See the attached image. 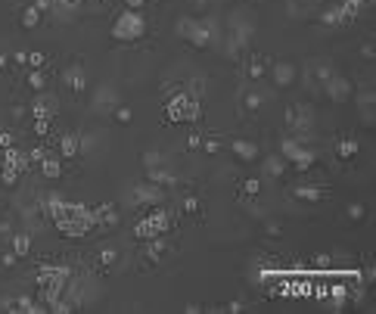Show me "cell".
<instances>
[{
    "label": "cell",
    "mask_w": 376,
    "mask_h": 314,
    "mask_svg": "<svg viewBox=\"0 0 376 314\" xmlns=\"http://www.w3.org/2000/svg\"><path fill=\"white\" fill-rule=\"evenodd\" d=\"M28 249H31V233L25 230V233H13V252L16 255H28Z\"/></svg>",
    "instance_id": "obj_12"
},
{
    "label": "cell",
    "mask_w": 376,
    "mask_h": 314,
    "mask_svg": "<svg viewBox=\"0 0 376 314\" xmlns=\"http://www.w3.org/2000/svg\"><path fill=\"white\" fill-rule=\"evenodd\" d=\"M202 146H205V153H208V156H214V153H221V140H218V137H208V140H205Z\"/></svg>",
    "instance_id": "obj_27"
},
{
    "label": "cell",
    "mask_w": 376,
    "mask_h": 314,
    "mask_svg": "<svg viewBox=\"0 0 376 314\" xmlns=\"http://www.w3.org/2000/svg\"><path fill=\"white\" fill-rule=\"evenodd\" d=\"M196 209H199V199H196V196H187V199H184V212H196Z\"/></svg>",
    "instance_id": "obj_35"
},
{
    "label": "cell",
    "mask_w": 376,
    "mask_h": 314,
    "mask_svg": "<svg viewBox=\"0 0 376 314\" xmlns=\"http://www.w3.org/2000/svg\"><path fill=\"white\" fill-rule=\"evenodd\" d=\"M243 190H246L249 196H258V190H261V183H258L255 177H252V180H246V183H243Z\"/></svg>",
    "instance_id": "obj_30"
},
{
    "label": "cell",
    "mask_w": 376,
    "mask_h": 314,
    "mask_svg": "<svg viewBox=\"0 0 376 314\" xmlns=\"http://www.w3.org/2000/svg\"><path fill=\"white\" fill-rule=\"evenodd\" d=\"M28 66H34V69H38V66H44V53H31V56L25 59Z\"/></svg>",
    "instance_id": "obj_36"
},
{
    "label": "cell",
    "mask_w": 376,
    "mask_h": 314,
    "mask_svg": "<svg viewBox=\"0 0 376 314\" xmlns=\"http://www.w3.org/2000/svg\"><path fill=\"white\" fill-rule=\"evenodd\" d=\"M115 118H118V124H131V109H124V106H118V112H115Z\"/></svg>",
    "instance_id": "obj_32"
},
{
    "label": "cell",
    "mask_w": 376,
    "mask_h": 314,
    "mask_svg": "<svg viewBox=\"0 0 376 314\" xmlns=\"http://www.w3.org/2000/svg\"><path fill=\"white\" fill-rule=\"evenodd\" d=\"M177 34H181V38H187L190 44H196V47H205V44H208V28H205V22L190 19V16L177 19Z\"/></svg>",
    "instance_id": "obj_4"
},
{
    "label": "cell",
    "mask_w": 376,
    "mask_h": 314,
    "mask_svg": "<svg viewBox=\"0 0 376 314\" xmlns=\"http://www.w3.org/2000/svg\"><path fill=\"white\" fill-rule=\"evenodd\" d=\"M351 221H361L364 218V206H361V202H351V206H348V212H345Z\"/></svg>",
    "instance_id": "obj_26"
},
{
    "label": "cell",
    "mask_w": 376,
    "mask_h": 314,
    "mask_svg": "<svg viewBox=\"0 0 376 314\" xmlns=\"http://www.w3.org/2000/svg\"><path fill=\"white\" fill-rule=\"evenodd\" d=\"M230 150H234V156L243 159V162H255L258 159V146L249 143V140H234V143H230Z\"/></svg>",
    "instance_id": "obj_11"
},
{
    "label": "cell",
    "mask_w": 376,
    "mask_h": 314,
    "mask_svg": "<svg viewBox=\"0 0 376 314\" xmlns=\"http://www.w3.org/2000/svg\"><path fill=\"white\" fill-rule=\"evenodd\" d=\"M187 146H190V150H196V146H202V137H199V134H190Z\"/></svg>",
    "instance_id": "obj_39"
},
{
    "label": "cell",
    "mask_w": 376,
    "mask_h": 314,
    "mask_svg": "<svg viewBox=\"0 0 376 314\" xmlns=\"http://www.w3.org/2000/svg\"><path fill=\"white\" fill-rule=\"evenodd\" d=\"M357 106H361V109H373V90L370 87L357 94Z\"/></svg>",
    "instance_id": "obj_23"
},
{
    "label": "cell",
    "mask_w": 376,
    "mask_h": 314,
    "mask_svg": "<svg viewBox=\"0 0 376 314\" xmlns=\"http://www.w3.org/2000/svg\"><path fill=\"white\" fill-rule=\"evenodd\" d=\"M324 84H327V97H330L333 103H345V100L351 97V84H348L345 78H336V75H330Z\"/></svg>",
    "instance_id": "obj_6"
},
{
    "label": "cell",
    "mask_w": 376,
    "mask_h": 314,
    "mask_svg": "<svg viewBox=\"0 0 376 314\" xmlns=\"http://www.w3.org/2000/svg\"><path fill=\"white\" fill-rule=\"evenodd\" d=\"M162 252H165V243H162V239H156V236H153V243H149L146 255H149V258H159V255H162Z\"/></svg>",
    "instance_id": "obj_25"
},
{
    "label": "cell",
    "mask_w": 376,
    "mask_h": 314,
    "mask_svg": "<svg viewBox=\"0 0 376 314\" xmlns=\"http://www.w3.org/2000/svg\"><path fill=\"white\" fill-rule=\"evenodd\" d=\"M249 215H255V218H264V206H261V202H252V206H249Z\"/></svg>",
    "instance_id": "obj_38"
},
{
    "label": "cell",
    "mask_w": 376,
    "mask_h": 314,
    "mask_svg": "<svg viewBox=\"0 0 376 314\" xmlns=\"http://www.w3.org/2000/svg\"><path fill=\"white\" fill-rule=\"evenodd\" d=\"M109 106H115V87L112 84H100L97 97H94V109L97 112H109Z\"/></svg>",
    "instance_id": "obj_9"
},
{
    "label": "cell",
    "mask_w": 376,
    "mask_h": 314,
    "mask_svg": "<svg viewBox=\"0 0 376 314\" xmlns=\"http://www.w3.org/2000/svg\"><path fill=\"white\" fill-rule=\"evenodd\" d=\"M41 168H44V177H50V180L59 177V171H62V168H59V159H50V156L41 159Z\"/></svg>",
    "instance_id": "obj_17"
},
{
    "label": "cell",
    "mask_w": 376,
    "mask_h": 314,
    "mask_svg": "<svg viewBox=\"0 0 376 314\" xmlns=\"http://www.w3.org/2000/svg\"><path fill=\"white\" fill-rule=\"evenodd\" d=\"M0 146H13V137L10 134H0Z\"/></svg>",
    "instance_id": "obj_43"
},
{
    "label": "cell",
    "mask_w": 376,
    "mask_h": 314,
    "mask_svg": "<svg viewBox=\"0 0 376 314\" xmlns=\"http://www.w3.org/2000/svg\"><path fill=\"white\" fill-rule=\"evenodd\" d=\"M330 265H333L330 255H314V268H317V271H327Z\"/></svg>",
    "instance_id": "obj_28"
},
{
    "label": "cell",
    "mask_w": 376,
    "mask_h": 314,
    "mask_svg": "<svg viewBox=\"0 0 376 314\" xmlns=\"http://www.w3.org/2000/svg\"><path fill=\"white\" fill-rule=\"evenodd\" d=\"M59 150H62V156H65V159H71V156L78 153V134H65V137H62V143H59Z\"/></svg>",
    "instance_id": "obj_16"
},
{
    "label": "cell",
    "mask_w": 376,
    "mask_h": 314,
    "mask_svg": "<svg viewBox=\"0 0 376 314\" xmlns=\"http://www.w3.org/2000/svg\"><path fill=\"white\" fill-rule=\"evenodd\" d=\"M56 109H59V103H56V97H41L38 103H34L31 106V115L34 118H53V115H56Z\"/></svg>",
    "instance_id": "obj_10"
},
{
    "label": "cell",
    "mask_w": 376,
    "mask_h": 314,
    "mask_svg": "<svg viewBox=\"0 0 376 314\" xmlns=\"http://www.w3.org/2000/svg\"><path fill=\"white\" fill-rule=\"evenodd\" d=\"M168 227H171V215H168L165 209H156L149 218H143L140 224H137V233L153 239V236H159V233H165Z\"/></svg>",
    "instance_id": "obj_5"
},
{
    "label": "cell",
    "mask_w": 376,
    "mask_h": 314,
    "mask_svg": "<svg viewBox=\"0 0 376 314\" xmlns=\"http://www.w3.org/2000/svg\"><path fill=\"white\" fill-rule=\"evenodd\" d=\"M354 153H357V140L345 137L342 143H339V156H342V159H348V156H354Z\"/></svg>",
    "instance_id": "obj_21"
},
{
    "label": "cell",
    "mask_w": 376,
    "mask_h": 314,
    "mask_svg": "<svg viewBox=\"0 0 376 314\" xmlns=\"http://www.w3.org/2000/svg\"><path fill=\"white\" fill-rule=\"evenodd\" d=\"M16 177H19V168H13V165H4V171H0V180H4V183H16Z\"/></svg>",
    "instance_id": "obj_22"
},
{
    "label": "cell",
    "mask_w": 376,
    "mask_h": 314,
    "mask_svg": "<svg viewBox=\"0 0 376 314\" xmlns=\"http://www.w3.org/2000/svg\"><path fill=\"white\" fill-rule=\"evenodd\" d=\"M131 199L140 202V206H156V202L162 199V193H159V187L149 180V183H137V187L131 190Z\"/></svg>",
    "instance_id": "obj_7"
},
{
    "label": "cell",
    "mask_w": 376,
    "mask_h": 314,
    "mask_svg": "<svg viewBox=\"0 0 376 314\" xmlns=\"http://www.w3.org/2000/svg\"><path fill=\"white\" fill-rule=\"evenodd\" d=\"M227 31L246 44V41H249V34L255 31V19H252V13H249L246 7L230 10V16H227Z\"/></svg>",
    "instance_id": "obj_1"
},
{
    "label": "cell",
    "mask_w": 376,
    "mask_h": 314,
    "mask_svg": "<svg viewBox=\"0 0 376 314\" xmlns=\"http://www.w3.org/2000/svg\"><path fill=\"white\" fill-rule=\"evenodd\" d=\"M271 78H274V84H280V87H289V84L295 81V66L286 62V59H280V62L271 69Z\"/></svg>",
    "instance_id": "obj_8"
},
{
    "label": "cell",
    "mask_w": 376,
    "mask_h": 314,
    "mask_svg": "<svg viewBox=\"0 0 376 314\" xmlns=\"http://www.w3.org/2000/svg\"><path fill=\"white\" fill-rule=\"evenodd\" d=\"M65 84H68L71 90H84V72H81V66H71V69L65 72Z\"/></svg>",
    "instance_id": "obj_13"
},
{
    "label": "cell",
    "mask_w": 376,
    "mask_h": 314,
    "mask_svg": "<svg viewBox=\"0 0 376 314\" xmlns=\"http://www.w3.org/2000/svg\"><path fill=\"white\" fill-rule=\"evenodd\" d=\"M143 165H146V168H156V165H162V156L159 153H146L143 156Z\"/></svg>",
    "instance_id": "obj_29"
},
{
    "label": "cell",
    "mask_w": 376,
    "mask_h": 314,
    "mask_svg": "<svg viewBox=\"0 0 376 314\" xmlns=\"http://www.w3.org/2000/svg\"><path fill=\"white\" fill-rule=\"evenodd\" d=\"M28 84H31L34 90H41V87H44V75H41V72H31V75H28Z\"/></svg>",
    "instance_id": "obj_31"
},
{
    "label": "cell",
    "mask_w": 376,
    "mask_h": 314,
    "mask_svg": "<svg viewBox=\"0 0 376 314\" xmlns=\"http://www.w3.org/2000/svg\"><path fill=\"white\" fill-rule=\"evenodd\" d=\"M0 233H4V236H13V233H10V224H7V221H0Z\"/></svg>",
    "instance_id": "obj_44"
},
{
    "label": "cell",
    "mask_w": 376,
    "mask_h": 314,
    "mask_svg": "<svg viewBox=\"0 0 376 314\" xmlns=\"http://www.w3.org/2000/svg\"><path fill=\"white\" fill-rule=\"evenodd\" d=\"M44 156H47V153H44V150H31V153H28V159H31V162H41V159H44Z\"/></svg>",
    "instance_id": "obj_41"
},
{
    "label": "cell",
    "mask_w": 376,
    "mask_h": 314,
    "mask_svg": "<svg viewBox=\"0 0 376 314\" xmlns=\"http://www.w3.org/2000/svg\"><path fill=\"white\" fill-rule=\"evenodd\" d=\"M34 22H38V10L31 7V10H28V13L22 16V25H34Z\"/></svg>",
    "instance_id": "obj_33"
},
{
    "label": "cell",
    "mask_w": 376,
    "mask_h": 314,
    "mask_svg": "<svg viewBox=\"0 0 376 314\" xmlns=\"http://www.w3.org/2000/svg\"><path fill=\"white\" fill-rule=\"evenodd\" d=\"M100 258H103V265H112L118 255H115V249H103V252H100Z\"/></svg>",
    "instance_id": "obj_34"
},
{
    "label": "cell",
    "mask_w": 376,
    "mask_h": 314,
    "mask_svg": "<svg viewBox=\"0 0 376 314\" xmlns=\"http://www.w3.org/2000/svg\"><path fill=\"white\" fill-rule=\"evenodd\" d=\"M7 165H13V168L25 171V168H28V156L19 153V150H10V153H7Z\"/></svg>",
    "instance_id": "obj_18"
},
{
    "label": "cell",
    "mask_w": 376,
    "mask_h": 314,
    "mask_svg": "<svg viewBox=\"0 0 376 314\" xmlns=\"http://www.w3.org/2000/svg\"><path fill=\"white\" fill-rule=\"evenodd\" d=\"M264 174L267 177H280L283 174V156H267L264 159Z\"/></svg>",
    "instance_id": "obj_14"
},
{
    "label": "cell",
    "mask_w": 376,
    "mask_h": 314,
    "mask_svg": "<svg viewBox=\"0 0 376 314\" xmlns=\"http://www.w3.org/2000/svg\"><path fill=\"white\" fill-rule=\"evenodd\" d=\"M292 193H295L298 199H305V202H317V199H320V190H317V187H308V183H305V187H295Z\"/></svg>",
    "instance_id": "obj_19"
},
{
    "label": "cell",
    "mask_w": 376,
    "mask_h": 314,
    "mask_svg": "<svg viewBox=\"0 0 376 314\" xmlns=\"http://www.w3.org/2000/svg\"><path fill=\"white\" fill-rule=\"evenodd\" d=\"M267 233H271V236H280V224H277V221H267Z\"/></svg>",
    "instance_id": "obj_40"
},
{
    "label": "cell",
    "mask_w": 376,
    "mask_h": 314,
    "mask_svg": "<svg viewBox=\"0 0 376 314\" xmlns=\"http://www.w3.org/2000/svg\"><path fill=\"white\" fill-rule=\"evenodd\" d=\"M4 66H7V56H0V69H4Z\"/></svg>",
    "instance_id": "obj_45"
},
{
    "label": "cell",
    "mask_w": 376,
    "mask_h": 314,
    "mask_svg": "<svg viewBox=\"0 0 376 314\" xmlns=\"http://www.w3.org/2000/svg\"><path fill=\"white\" fill-rule=\"evenodd\" d=\"M16 258H19L16 252H7L4 258H0V265H4V268H13V265H16Z\"/></svg>",
    "instance_id": "obj_37"
},
{
    "label": "cell",
    "mask_w": 376,
    "mask_h": 314,
    "mask_svg": "<svg viewBox=\"0 0 376 314\" xmlns=\"http://www.w3.org/2000/svg\"><path fill=\"white\" fill-rule=\"evenodd\" d=\"M314 4L317 0H289V13L292 16H308L314 10Z\"/></svg>",
    "instance_id": "obj_15"
},
{
    "label": "cell",
    "mask_w": 376,
    "mask_h": 314,
    "mask_svg": "<svg viewBox=\"0 0 376 314\" xmlns=\"http://www.w3.org/2000/svg\"><path fill=\"white\" fill-rule=\"evenodd\" d=\"M56 4H65V7H75V10H78V7H81V0H56Z\"/></svg>",
    "instance_id": "obj_42"
},
{
    "label": "cell",
    "mask_w": 376,
    "mask_h": 314,
    "mask_svg": "<svg viewBox=\"0 0 376 314\" xmlns=\"http://www.w3.org/2000/svg\"><path fill=\"white\" fill-rule=\"evenodd\" d=\"M264 75V62L261 59H255V62H249V78H252V81H258Z\"/></svg>",
    "instance_id": "obj_24"
},
{
    "label": "cell",
    "mask_w": 376,
    "mask_h": 314,
    "mask_svg": "<svg viewBox=\"0 0 376 314\" xmlns=\"http://www.w3.org/2000/svg\"><path fill=\"white\" fill-rule=\"evenodd\" d=\"M243 106L255 112V109L261 106V94H258V90H246V94H243Z\"/></svg>",
    "instance_id": "obj_20"
},
{
    "label": "cell",
    "mask_w": 376,
    "mask_h": 314,
    "mask_svg": "<svg viewBox=\"0 0 376 314\" xmlns=\"http://www.w3.org/2000/svg\"><path fill=\"white\" fill-rule=\"evenodd\" d=\"M168 118L171 121H193V118H199V100L187 97V94H177L168 103Z\"/></svg>",
    "instance_id": "obj_3"
},
{
    "label": "cell",
    "mask_w": 376,
    "mask_h": 314,
    "mask_svg": "<svg viewBox=\"0 0 376 314\" xmlns=\"http://www.w3.org/2000/svg\"><path fill=\"white\" fill-rule=\"evenodd\" d=\"M112 34H115L118 41H134V38H140V34H143V19H140V13H137V10H124V13L118 16Z\"/></svg>",
    "instance_id": "obj_2"
}]
</instances>
